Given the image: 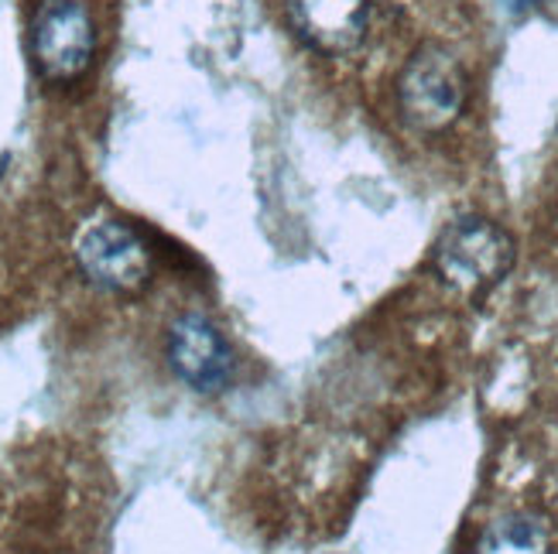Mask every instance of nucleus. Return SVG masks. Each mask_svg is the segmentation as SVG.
I'll list each match as a JSON object with an SVG mask.
<instances>
[{"instance_id": "f257e3e1", "label": "nucleus", "mask_w": 558, "mask_h": 554, "mask_svg": "<svg viewBox=\"0 0 558 554\" xmlns=\"http://www.w3.org/2000/svg\"><path fill=\"white\" fill-rule=\"evenodd\" d=\"M72 257H76L80 274L93 287H100V292L117 295V298L144 295L155 278L151 244L144 239V233L134 223L113 220V216L89 220L76 236Z\"/></svg>"}, {"instance_id": "f03ea898", "label": "nucleus", "mask_w": 558, "mask_h": 554, "mask_svg": "<svg viewBox=\"0 0 558 554\" xmlns=\"http://www.w3.org/2000/svg\"><path fill=\"white\" fill-rule=\"evenodd\" d=\"M514 236L487 216H459L432 247V268L456 292H487L514 268Z\"/></svg>"}, {"instance_id": "7ed1b4c3", "label": "nucleus", "mask_w": 558, "mask_h": 554, "mask_svg": "<svg viewBox=\"0 0 558 554\" xmlns=\"http://www.w3.org/2000/svg\"><path fill=\"white\" fill-rule=\"evenodd\" d=\"M470 79L463 62L439 41H425L411 52L398 79V107L408 127L422 134L446 131L466 107Z\"/></svg>"}, {"instance_id": "20e7f679", "label": "nucleus", "mask_w": 558, "mask_h": 554, "mask_svg": "<svg viewBox=\"0 0 558 554\" xmlns=\"http://www.w3.org/2000/svg\"><path fill=\"white\" fill-rule=\"evenodd\" d=\"M35 76L48 86H72L93 69L96 24L83 0H41L28 24Z\"/></svg>"}, {"instance_id": "39448f33", "label": "nucleus", "mask_w": 558, "mask_h": 554, "mask_svg": "<svg viewBox=\"0 0 558 554\" xmlns=\"http://www.w3.org/2000/svg\"><path fill=\"white\" fill-rule=\"evenodd\" d=\"M165 359L175 380L203 397L223 394L236 373L233 346L203 311H182L172 319L165 332Z\"/></svg>"}, {"instance_id": "423d86ee", "label": "nucleus", "mask_w": 558, "mask_h": 554, "mask_svg": "<svg viewBox=\"0 0 558 554\" xmlns=\"http://www.w3.org/2000/svg\"><path fill=\"white\" fill-rule=\"evenodd\" d=\"M295 35L323 56H350L371 28V0H288Z\"/></svg>"}, {"instance_id": "0eeeda50", "label": "nucleus", "mask_w": 558, "mask_h": 554, "mask_svg": "<svg viewBox=\"0 0 558 554\" xmlns=\"http://www.w3.org/2000/svg\"><path fill=\"white\" fill-rule=\"evenodd\" d=\"M473 554H551V534L535 514H507L487 524Z\"/></svg>"}, {"instance_id": "6e6552de", "label": "nucleus", "mask_w": 558, "mask_h": 554, "mask_svg": "<svg viewBox=\"0 0 558 554\" xmlns=\"http://www.w3.org/2000/svg\"><path fill=\"white\" fill-rule=\"evenodd\" d=\"M500 4L507 8V14H527L538 0H500Z\"/></svg>"}]
</instances>
